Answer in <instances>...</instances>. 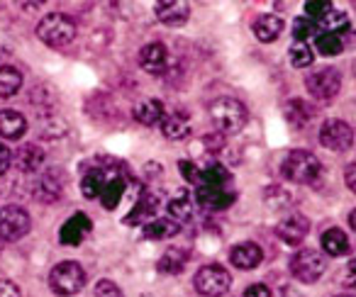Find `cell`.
<instances>
[{
	"label": "cell",
	"instance_id": "cell-1",
	"mask_svg": "<svg viewBox=\"0 0 356 297\" xmlns=\"http://www.w3.org/2000/svg\"><path fill=\"white\" fill-rule=\"evenodd\" d=\"M210 119L220 134H237L247 124L249 112L237 98H218L210 105Z\"/></svg>",
	"mask_w": 356,
	"mask_h": 297
},
{
	"label": "cell",
	"instance_id": "cell-2",
	"mask_svg": "<svg viewBox=\"0 0 356 297\" xmlns=\"http://www.w3.org/2000/svg\"><path fill=\"white\" fill-rule=\"evenodd\" d=\"M322 171V164L312 151H305V148H296L291 154L283 159L281 164V173L286 180L298 185H307V183H315L317 176Z\"/></svg>",
	"mask_w": 356,
	"mask_h": 297
},
{
	"label": "cell",
	"instance_id": "cell-3",
	"mask_svg": "<svg viewBox=\"0 0 356 297\" xmlns=\"http://www.w3.org/2000/svg\"><path fill=\"white\" fill-rule=\"evenodd\" d=\"M37 37L44 42L51 49H61V46L71 44L76 37V22L69 15L61 12H51V15L42 17V22L37 25Z\"/></svg>",
	"mask_w": 356,
	"mask_h": 297
},
{
	"label": "cell",
	"instance_id": "cell-4",
	"mask_svg": "<svg viewBox=\"0 0 356 297\" xmlns=\"http://www.w3.org/2000/svg\"><path fill=\"white\" fill-rule=\"evenodd\" d=\"M86 285V271L76 261H61L54 271L49 273V287L61 297H71L81 292Z\"/></svg>",
	"mask_w": 356,
	"mask_h": 297
},
{
	"label": "cell",
	"instance_id": "cell-5",
	"mask_svg": "<svg viewBox=\"0 0 356 297\" xmlns=\"http://www.w3.org/2000/svg\"><path fill=\"white\" fill-rule=\"evenodd\" d=\"M327 271V258L322 256L317 248H300L296 256L291 258V273L296 280L300 282H317Z\"/></svg>",
	"mask_w": 356,
	"mask_h": 297
},
{
	"label": "cell",
	"instance_id": "cell-6",
	"mask_svg": "<svg viewBox=\"0 0 356 297\" xmlns=\"http://www.w3.org/2000/svg\"><path fill=\"white\" fill-rule=\"evenodd\" d=\"M193 285L203 297H222L232 287V275H229L227 268L210 263V266H203L195 273Z\"/></svg>",
	"mask_w": 356,
	"mask_h": 297
},
{
	"label": "cell",
	"instance_id": "cell-7",
	"mask_svg": "<svg viewBox=\"0 0 356 297\" xmlns=\"http://www.w3.org/2000/svg\"><path fill=\"white\" fill-rule=\"evenodd\" d=\"M305 88H307V93H310L315 100H320V103H327V100L337 98V93H339L341 74L337 69H332V66L317 69V71H312V74L305 78Z\"/></svg>",
	"mask_w": 356,
	"mask_h": 297
},
{
	"label": "cell",
	"instance_id": "cell-8",
	"mask_svg": "<svg viewBox=\"0 0 356 297\" xmlns=\"http://www.w3.org/2000/svg\"><path fill=\"white\" fill-rule=\"evenodd\" d=\"M32 227V219L27 210L17 207V205H8L0 210V239L3 241H17L22 239Z\"/></svg>",
	"mask_w": 356,
	"mask_h": 297
},
{
	"label": "cell",
	"instance_id": "cell-9",
	"mask_svg": "<svg viewBox=\"0 0 356 297\" xmlns=\"http://www.w3.org/2000/svg\"><path fill=\"white\" fill-rule=\"evenodd\" d=\"M127 188V176L122 171V164L103 166V190H100V203L105 210H115L120 205Z\"/></svg>",
	"mask_w": 356,
	"mask_h": 297
},
{
	"label": "cell",
	"instance_id": "cell-10",
	"mask_svg": "<svg viewBox=\"0 0 356 297\" xmlns=\"http://www.w3.org/2000/svg\"><path fill=\"white\" fill-rule=\"evenodd\" d=\"M320 144L330 151H346L354 144V129L344 119H327L320 127Z\"/></svg>",
	"mask_w": 356,
	"mask_h": 297
},
{
	"label": "cell",
	"instance_id": "cell-11",
	"mask_svg": "<svg viewBox=\"0 0 356 297\" xmlns=\"http://www.w3.org/2000/svg\"><path fill=\"white\" fill-rule=\"evenodd\" d=\"M237 200V193L229 190L227 185H195V203L203 205L205 210H227Z\"/></svg>",
	"mask_w": 356,
	"mask_h": 297
},
{
	"label": "cell",
	"instance_id": "cell-12",
	"mask_svg": "<svg viewBox=\"0 0 356 297\" xmlns=\"http://www.w3.org/2000/svg\"><path fill=\"white\" fill-rule=\"evenodd\" d=\"M307 232H310V222L298 212L283 217L276 227V237L281 239L283 244H288V246H298V244L307 237Z\"/></svg>",
	"mask_w": 356,
	"mask_h": 297
},
{
	"label": "cell",
	"instance_id": "cell-13",
	"mask_svg": "<svg viewBox=\"0 0 356 297\" xmlns=\"http://www.w3.org/2000/svg\"><path fill=\"white\" fill-rule=\"evenodd\" d=\"M13 166H15L20 173H35L44 166V148L35 142H27L13 154Z\"/></svg>",
	"mask_w": 356,
	"mask_h": 297
},
{
	"label": "cell",
	"instance_id": "cell-14",
	"mask_svg": "<svg viewBox=\"0 0 356 297\" xmlns=\"http://www.w3.org/2000/svg\"><path fill=\"white\" fill-rule=\"evenodd\" d=\"M90 229H93L90 217L83 212H79V214H74V217L66 219V224L59 232V241L64 244V246H79V244L90 234Z\"/></svg>",
	"mask_w": 356,
	"mask_h": 297
},
{
	"label": "cell",
	"instance_id": "cell-15",
	"mask_svg": "<svg viewBox=\"0 0 356 297\" xmlns=\"http://www.w3.org/2000/svg\"><path fill=\"white\" fill-rule=\"evenodd\" d=\"M154 12H156L159 22H163V25L181 27L191 17V6L184 3V0H163V3H156V10Z\"/></svg>",
	"mask_w": 356,
	"mask_h": 297
},
{
	"label": "cell",
	"instance_id": "cell-16",
	"mask_svg": "<svg viewBox=\"0 0 356 297\" xmlns=\"http://www.w3.org/2000/svg\"><path fill=\"white\" fill-rule=\"evenodd\" d=\"M159 205H161V195L159 193H144L142 198L134 203L132 212L124 217V224H139V222H152L156 219V212H159Z\"/></svg>",
	"mask_w": 356,
	"mask_h": 297
},
{
	"label": "cell",
	"instance_id": "cell-17",
	"mask_svg": "<svg viewBox=\"0 0 356 297\" xmlns=\"http://www.w3.org/2000/svg\"><path fill=\"white\" fill-rule=\"evenodd\" d=\"M139 66H142L147 74H163L168 66V51L161 42H152L139 51Z\"/></svg>",
	"mask_w": 356,
	"mask_h": 297
},
{
	"label": "cell",
	"instance_id": "cell-18",
	"mask_svg": "<svg viewBox=\"0 0 356 297\" xmlns=\"http://www.w3.org/2000/svg\"><path fill=\"white\" fill-rule=\"evenodd\" d=\"M229 261H232V266H237L239 271H252V268L261 266L264 251L259 244L244 241V244H237V246L229 251Z\"/></svg>",
	"mask_w": 356,
	"mask_h": 297
},
{
	"label": "cell",
	"instance_id": "cell-19",
	"mask_svg": "<svg viewBox=\"0 0 356 297\" xmlns=\"http://www.w3.org/2000/svg\"><path fill=\"white\" fill-rule=\"evenodd\" d=\"M61 190H64V176L59 171H47L35 183L32 193H35V200H40V203H54L61 195Z\"/></svg>",
	"mask_w": 356,
	"mask_h": 297
},
{
	"label": "cell",
	"instance_id": "cell-20",
	"mask_svg": "<svg viewBox=\"0 0 356 297\" xmlns=\"http://www.w3.org/2000/svg\"><path fill=\"white\" fill-rule=\"evenodd\" d=\"M132 114L139 124H144V127H156V124H161L163 117H166V110H163L161 100L149 98V100H142L139 105H134Z\"/></svg>",
	"mask_w": 356,
	"mask_h": 297
},
{
	"label": "cell",
	"instance_id": "cell-21",
	"mask_svg": "<svg viewBox=\"0 0 356 297\" xmlns=\"http://www.w3.org/2000/svg\"><path fill=\"white\" fill-rule=\"evenodd\" d=\"M168 214H171L173 222H188L193 217V210H195V200L193 195L188 193L186 188H181L166 205Z\"/></svg>",
	"mask_w": 356,
	"mask_h": 297
},
{
	"label": "cell",
	"instance_id": "cell-22",
	"mask_svg": "<svg viewBox=\"0 0 356 297\" xmlns=\"http://www.w3.org/2000/svg\"><path fill=\"white\" fill-rule=\"evenodd\" d=\"M27 132V119L15 110H0V137L20 139Z\"/></svg>",
	"mask_w": 356,
	"mask_h": 297
},
{
	"label": "cell",
	"instance_id": "cell-23",
	"mask_svg": "<svg viewBox=\"0 0 356 297\" xmlns=\"http://www.w3.org/2000/svg\"><path fill=\"white\" fill-rule=\"evenodd\" d=\"M283 32V20L278 15H261L254 22V37L264 44H271L281 37Z\"/></svg>",
	"mask_w": 356,
	"mask_h": 297
},
{
	"label": "cell",
	"instance_id": "cell-24",
	"mask_svg": "<svg viewBox=\"0 0 356 297\" xmlns=\"http://www.w3.org/2000/svg\"><path fill=\"white\" fill-rule=\"evenodd\" d=\"M181 232V224L173 222L171 217H159V219H152V222L144 224L142 234L144 239H152V241H161V239H173L176 234Z\"/></svg>",
	"mask_w": 356,
	"mask_h": 297
},
{
	"label": "cell",
	"instance_id": "cell-25",
	"mask_svg": "<svg viewBox=\"0 0 356 297\" xmlns=\"http://www.w3.org/2000/svg\"><path fill=\"white\" fill-rule=\"evenodd\" d=\"M315 114H317V110L300 98L291 100V103L286 105V119L291 122V127H296V129H302L307 122H312Z\"/></svg>",
	"mask_w": 356,
	"mask_h": 297
},
{
	"label": "cell",
	"instance_id": "cell-26",
	"mask_svg": "<svg viewBox=\"0 0 356 297\" xmlns=\"http://www.w3.org/2000/svg\"><path fill=\"white\" fill-rule=\"evenodd\" d=\"M322 248H325L327 256H346L349 253V237H346L341 229L332 227L327 232H322V239H320Z\"/></svg>",
	"mask_w": 356,
	"mask_h": 297
},
{
	"label": "cell",
	"instance_id": "cell-27",
	"mask_svg": "<svg viewBox=\"0 0 356 297\" xmlns=\"http://www.w3.org/2000/svg\"><path fill=\"white\" fill-rule=\"evenodd\" d=\"M186 263H188V251L173 246L159 258L156 268H159V273H166V275H178V273L186 268Z\"/></svg>",
	"mask_w": 356,
	"mask_h": 297
},
{
	"label": "cell",
	"instance_id": "cell-28",
	"mask_svg": "<svg viewBox=\"0 0 356 297\" xmlns=\"http://www.w3.org/2000/svg\"><path fill=\"white\" fill-rule=\"evenodd\" d=\"M317 30H322V35H337V37H339L341 32H349L351 30L349 15L332 8V10L327 12L325 17H320V20H317Z\"/></svg>",
	"mask_w": 356,
	"mask_h": 297
},
{
	"label": "cell",
	"instance_id": "cell-29",
	"mask_svg": "<svg viewBox=\"0 0 356 297\" xmlns=\"http://www.w3.org/2000/svg\"><path fill=\"white\" fill-rule=\"evenodd\" d=\"M161 132L166 139H184L191 132V122L186 112H173L168 117H163L161 122Z\"/></svg>",
	"mask_w": 356,
	"mask_h": 297
},
{
	"label": "cell",
	"instance_id": "cell-30",
	"mask_svg": "<svg viewBox=\"0 0 356 297\" xmlns=\"http://www.w3.org/2000/svg\"><path fill=\"white\" fill-rule=\"evenodd\" d=\"M22 88V74L15 66H0V98H13Z\"/></svg>",
	"mask_w": 356,
	"mask_h": 297
},
{
	"label": "cell",
	"instance_id": "cell-31",
	"mask_svg": "<svg viewBox=\"0 0 356 297\" xmlns=\"http://www.w3.org/2000/svg\"><path fill=\"white\" fill-rule=\"evenodd\" d=\"M100 190H103V166H93L86 171L83 180H81V193L88 200H95L100 198Z\"/></svg>",
	"mask_w": 356,
	"mask_h": 297
},
{
	"label": "cell",
	"instance_id": "cell-32",
	"mask_svg": "<svg viewBox=\"0 0 356 297\" xmlns=\"http://www.w3.org/2000/svg\"><path fill=\"white\" fill-rule=\"evenodd\" d=\"M229 180H232V173H229V171L225 169L222 164H208V166H203V169H200V183L227 185Z\"/></svg>",
	"mask_w": 356,
	"mask_h": 297
},
{
	"label": "cell",
	"instance_id": "cell-33",
	"mask_svg": "<svg viewBox=\"0 0 356 297\" xmlns=\"http://www.w3.org/2000/svg\"><path fill=\"white\" fill-rule=\"evenodd\" d=\"M315 49L320 51L322 56H337L344 51V42H341V37L337 35H317L315 40Z\"/></svg>",
	"mask_w": 356,
	"mask_h": 297
},
{
	"label": "cell",
	"instance_id": "cell-34",
	"mask_svg": "<svg viewBox=\"0 0 356 297\" xmlns=\"http://www.w3.org/2000/svg\"><path fill=\"white\" fill-rule=\"evenodd\" d=\"M315 61V51L310 49V44H302V42H296L291 46V64L296 69H307V66Z\"/></svg>",
	"mask_w": 356,
	"mask_h": 297
},
{
	"label": "cell",
	"instance_id": "cell-35",
	"mask_svg": "<svg viewBox=\"0 0 356 297\" xmlns=\"http://www.w3.org/2000/svg\"><path fill=\"white\" fill-rule=\"evenodd\" d=\"M320 32H317V22H312L310 17H298L296 22H293V37H296L298 42H302L305 44L310 37H317Z\"/></svg>",
	"mask_w": 356,
	"mask_h": 297
},
{
	"label": "cell",
	"instance_id": "cell-36",
	"mask_svg": "<svg viewBox=\"0 0 356 297\" xmlns=\"http://www.w3.org/2000/svg\"><path fill=\"white\" fill-rule=\"evenodd\" d=\"M330 10H332V3H327V0H307V3H305L307 17H315V20L325 17Z\"/></svg>",
	"mask_w": 356,
	"mask_h": 297
},
{
	"label": "cell",
	"instance_id": "cell-37",
	"mask_svg": "<svg viewBox=\"0 0 356 297\" xmlns=\"http://www.w3.org/2000/svg\"><path fill=\"white\" fill-rule=\"evenodd\" d=\"M178 171L184 173V178L188 180V183H193V185L200 183V169L193 161H178Z\"/></svg>",
	"mask_w": 356,
	"mask_h": 297
},
{
	"label": "cell",
	"instance_id": "cell-38",
	"mask_svg": "<svg viewBox=\"0 0 356 297\" xmlns=\"http://www.w3.org/2000/svg\"><path fill=\"white\" fill-rule=\"evenodd\" d=\"M95 297H124V295L113 280H100L95 285Z\"/></svg>",
	"mask_w": 356,
	"mask_h": 297
},
{
	"label": "cell",
	"instance_id": "cell-39",
	"mask_svg": "<svg viewBox=\"0 0 356 297\" xmlns=\"http://www.w3.org/2000/svg\"><path fill=\"white\" fill-rule=\"evenodd\" d=\"M0 297H22V290L17 287V282L0 280Z\"/></svg>",
	"mask_w": 356,
	"mask_h": 297
},
{
	"label": "cell",
	"instance_id": "cell-40",
	"mask_svg": "<svg viewBox=\"0 0 356 297\" xmlns=\"http://www.w3.org/2000/svg\"><path fill=\"white\" fill-rule=\"evenodd\" d=\"M244 297H271V290L264 282H254L244 290Z\"/></svg>",
	"mask_w": 356,
	"mask_h": 297
},
{
	"label": "cell",
	"instance_id": "cell-41",
	"mask_svg": "<svg viewBox=\"0 0 356 297\" xmlns=\"http://www.w3.org/2000/svg\"><path fill=\"white\" fill-rule=\"evenodd\" d=\"M344 183H346V188H349L351 193L356 195V161H351V164L346 166V171H344Z\"/></svg>",
	"mask_w": 356,
	"mask_h": 297
},
{
	"label": "cell",
	"instance_id": "cell-42",
	"mask_svg": "<svg viewBox=\"0 0 356 297\" xmlns=\"http://www.w3.org/2000/svg\"><path fill=\"white\" fill-rule=\"evenodd\" d=\"M10 164H13V154L8 151V146H3V144H0V176L10 169Z\"/></svg>",
	"mask_w": 356,
	"mask_h": 297
},
{
	"label": "cell",
	"instance_id": "cell-43",
	"mask_svg": "<svg viewBox=\"0 0 356 297\" xmlns=\"http://www.w3.org/2000/svg\"><path fill=\"white\" fill-rule=\"evenodd\" d=\"M344 285L356 290V263L354 261L349 263V268H346V273H344Z\"/></svg>",
	"mask_w": 356,
	"mask_h": 297
},
{
	"label": "cell",
	"instance_id": "cell-44",
	"mask_svg": "<svg viewBox=\"0 0 356 297\" xmlns=\"http://www.w3.org/2000/svg\"><path fill=\"white\" fill-rule=\"evenodd\" d=\"M203 142H205V144H210V146H208L210 151H218V148H222V144H225L220 134H215V137H205Z\"/></svg>",
	"mask_w": 356,
	"mask_h": 297
},
{
	"label": "cell",
	"instance_id": "cell-45",
	"mask_svg": "<svg viewBox=\"0 0 356 297\" xmlns=\"http://www.w3.org/2000/svg\"><path fill=\"white\" fill-rule=\"evenodd\" d=\"M349 227H351V229H354V232H356V210H354V212L349 214Z\"/></svg>",
	"mask_w": 356,
	"mask_h": 297
},
{
	"label": "cell",
	"instance_id": "cell-46",
	"mask_svg": "<svg viewBox=\"0 0 356 297\" xmlns=\"http://www.w3.org/2000/svg\"><path fill=\"white\" fill-rule=\"evenodd\" d=\"M337 297H354V295H337Z\"/></svg>",
	"mask_w": 356,
	"mask_h": 297
},
{
	"label": "cell",
	"instance_id": "cell-47",
	"mask_svg": "<svg viewBox=\"0 0 356 297\" xmlns=\"http://www.w3.org/2000/svg\"><path fill=\"white\" fill-rule=\"evenodd\" d=\"M354 263H356V258H354Z\"/></svg>",
	"mask_w": 356,
	"mask_h": 297
}]
</instances>
